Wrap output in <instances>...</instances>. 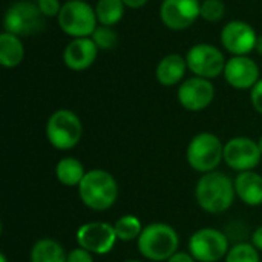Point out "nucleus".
Segmentation results:
<instances>
[{
  "label": "nucleus",
  "mask_w": 262,
  "mask_h": 262,
  "mask_svg": "<svg viewBox=\"0 0 262 262\" xmlns=\"http://www.w3.org/2000/svg\"><path fill=\"white\" fill-rule=\"evenodd\" d=\"M126 262H143V261H137V259H130V261H126Z\"/></svg>",
  "instance_id": "nucleus-36"
},
{
  "label": "nucleus",
  "mask_w": 262,
  "mask_h": 262,
  "mask_svg": "<svg viewBox=\"0 0 262 262\" xmlns=\"http://www.w3.org/2000/svg\"><path fill=\"white\" fill-rule=\"evenodd\" d=\"M235 190L238 198L252 207L262 206V177L253 170L239 172L235 178Z\"/></svg>",
  "instance_id": "nucleus-17"
},
{
  "label": "nucleus",
  "mask_w": 262,
  "mask_h": 262,
  "mask_svg": "<svg viewBox=\"0 0 262 262\" xmlns=\"http://www.w3.org/2000/svg\"><path fill=\"white\" fill-rule=\"evenodd\" d=\"M252 104L259 114H262V80L252 88Z\"/></svg>",
  "instance_id": "nucleus-29"
},
{
  "label": "nucleus",
  "mask_w": 262,
  "mask_h": 262,
  "mask_svg": "<svg viewBox=\"0 0 262 262\" xmlns=\"http://www.w3.org/2000/svg\"><path fill=\"white\" fill-rule=\"evenodd\" d=\"M75 236L78 247L91 252L92 255L109 253L118 239L114 226L103 221H92L80 226Z\"/></svg>",
  "instance_id": "nucleus-9"
},
{
  "label": "nucleus",
  "mask_w": 262,
  "mask_h": 262,
  "mask_svg": "<svg viewBox=\"0 0 262 262\" xmlns=\"http://www.w3.org/2000/svg\"><path fill=\"white\" fill-rule=\"evenodd\" d=\"M186 158L193 170L201 173L213 172L224 160V144L216 135L201 132L190 140Z\"/></svg>",
  "instance_id": "nucleus-4"
},
{
  "label": "nucleus",
  "mask_w": 262,
  "mask_h": 262,
  "mask_svg": "<svg viewBox=\"0 0 262 262\" xmlns=\"http://www.w3.org/2000/svg\"><path fill=\"white\" fill-rule=\"evenodd\" d=\"M235 181H232L226 173L216 170L204 173L195 187V198L198 206L212 215L229 210L235 201Z\"/></svg>",
  "instance_id": "nucleus-1"
},
{
  "label": "nucleus",
  "mask_w": 262,
  "mask_h": 262,
  "mask_svg": "<svg viewBox=\"0 0 262 262\" xmlns=\"http://www.w3.org/2000/svg\"><path fill=\"white\" fill-rule=\"evenodd\" d=\"M123 3L129 8H141L147 3V0H123Z\"/></svg>",
  "instance_id": "nucleus-32"
},
{
  "label": "nucleus",
  "mask_w": 262,
  "mask_h": 262,
  "mask_svg": "<svg viewBox=\"0 0 262 262\" xmlns=\"http://www.w3.org/2000/svg\"><path fill=\"white\" fill-rule=\"evenodd\" d=\"M258 144H259V149H261V154H262V137L259 138V141H258Z\"/></svg>",
  "instance_id": "nucleus-35"
},
{
  "label": "nucleus",
  "mask_w": 262,
  "mask_h": 262,
  "mask_svg": "<svg viewBox=\"0 0 262 262\" xmlns=\"http://www.w3.org/2000/svg\"><path fill=\"white\" fill-rule=\"evenodd\" d=\"M226 6L221 0H204L201 3V17L207 21H218L224 17Z\"/></svg>",
  "instance_id": "nucleus-26"
},
{
  "label": "nucleus",
  "mask_w": 262,
  "mask_h": 262,
  "mask_svg": "<svg viewBox=\"0 0 262 262\" xmlns=\"http://www.w3.org/2000/svg\"><path fill=\"white\" fill-rule=\"evenodd\" d=\"M95 14L101 25L112 26L121 20L124 14V3L123 0H98Z\"/></svg>",
  "instance_id": "nucleus-22"
},
{
  "label": "nucleus",
  "mask_w": 262,
  "mask_h": 262,
  "mask_svg": "<svg viewBox=\"0 0 262 262\" xmlns=\"http://www.w3.org/2000/svg\"><path fill=\"white\" fill-rule=\"evenodd\" d=\"M186 68H187V61L181 55L178 54L166 55L157 66V80L163 86H173L183 80Z\"/></svg>",
  "instance_id": "nucleus-18"
},
{
  "label": "nucleus",
  "mask_w": 262,
  "mask_h": 262,
  "mask_svg": "<svg viewBox=\"0 0 262 262\" xmlns=\"http://www.w3.org/2000/svg\"><path fill=\"white\" fill-rule=\"evenodd\" d=\"M160 15L167 28L186 29L201 15V5L198 0H163Z\"/></svg>",
  "instance_id": "nucleus-12"
},
{
  "label": "nucleus",
  "mask_w": 262,
  "mask_h": 262,
  "mask_svg": "<svg viewBox=\"0 0 262 262\" xmlns=\"http://www.w3.org/2000/svg\"><path fill=\"white\" fill-rule=\"evenodd\" d=\"M23 55H25V49L18 35L5 31L0 35V63L5 68H14L20 64Z\"/></svg>",
  "instance_id": "nucleus-21"
},
{
  "label": "nucleus",
  "mask_w": 262,
  "mask_h": 262,
  "mask_svg": "<svg viewBox=\"0 0 262 262\" xmlns=\"http://www.w3.org/2000/svg\"><path fill=\"white\" fill-rule=\"evenodd\" d=\"M258 252L259 250L253 244L239 243L229 250L226 262H261Z\"/></svg>",
  "instance_id": "nucleus-24"
},
{
  "label": "nucleus",
  "mask_w": 262,
  "mask_h": 262,
  "mask_svg": "<svg viewBox=\"0 0 262 262\" xmlns=\"http://www.w3.org/2000/svg\"><path fill=\"white\" fill-rule=\"evenodd\" d=\"M227 236L216 229H200L189 239V253L198 262H218L229 253Z\"/></svg>",
  "instance_id": "nucleus-7"
},
{
  "label": "nucleus",
  "mask_w": 262,
  "mask_h": 262,
  "mask_svg": "<svg viewBox=\"0 0 262 262\" xmlns=\"http://www.w3.org/2000/svg\"><path fill=\"white\" fill-rule=\"evenodd\" d=\"M83 134V126L77 114L68 109L55 111L46 123V138L58 150L74 149Z\"/></svg>",
  "instance_id": "nucleus-5"
},
{
  "label": "nucleus",
  "mask_w": 262,
  "mask_h": 262,
  "mask_svg": "<svg viewBox=\"0 0 262 262\" xmlns=\"http://www.w3.org/2000/svg\"><path fill=\"white\" fill-rule=\"evenodd\" d=\"M256 40L258 35L255 29L249 23L241 20L227 23L221 32L223 46L235 55H246L253 51L256 46Z\"/></svg>",
  "instance_id": "nucleus-14"
},
{
  "label": "nucleus",
  "mask_w": 262,
  "mask_h": 262,
  "mask_svg": "<svg viewBox=\"0 0 262 262\" xmlns=\"http://www.w3.org/2000/svg\"><path fill=\"white\" fill-rule=\"evenodd\" d=\"M167 262H198L190 253H184V252H177L172 258H169Z\"/></svg>",
  "instance_id": "nucleus-30"
},
{
  "label": "nucleus",
  "mask_w": 262,
  "mask_h": 262,
  "mask_svg": "<svg viewBox=\"0 0 262 262\" xmlns=\"http://www.w3.org/2000/svg\"><path fill=\"white\" fill-rule=\"evenodd\" d=\"M261 149L256 141L247 137H236L224 144V161L236 172L253 170L261 161Z\"/></svg>",
  "instance_id": "nucleus-10"
},
{
  "label": "nucleus",
  "mask_w": 262,
  "mask_h": 262,
  "mask_svg": "<svg viewBox=\"0 0 262 262\" xmlns=\"http://www.w3.org/2000/svg\"><path fill=\"white\" fill-rule=\"evenodd\" d=\"M140 253L149 261L161 262L172 258L180 247L177 230L166 223H152L146 226L137 239Z\"/></svg>",
  "instance_id": "nucleus-3"
},
{
  "label": "nucleus",
  "mask_w": 262,
  "mask_h": 262,
  "mask_svg": "<svg viewBox=\"0 0 262 262\" xmlns=\"http://www.w3.org/2000/svg\"><path fill=\"white\" fill-rule=\"evenodd\" d=\"M97 45L92 38L80 37L74 38L64 49L63 58L68 68L74 71H83L89 68L97 57Z\"/></svg>",
  "instance_id": "nucleus-16"
},
{
  "label": "nucleus",
  "mask_w": 262,
  "mask_h": 262,
  "mask_svg": "<svg viewBox=\"0 0 262 262\" xmlns=\"http://www.w3.org/2000/svg\"><path fill=\"white\" fill-rule=\"evenodd\" d=\"M0 262H8V259H6V255H5V253H2V255H0Z\"/></svg>",
  "instance_id": "nucleus-34"
},
{
  "label": "nucleus",
  "mask_w": 262,
  "mask_h": 262,
  "mask_svg": "<svg viewBox=\"0 0 262 262\" xmlns=\"http://www.w3.org/2000/svg\"><path fill=\"white\" fill-rule=\"evenodd\" d=\"M58 25L60 28L75 37H88L92 35L97 29V14L95 11L81 0H69L66 2L58 12Z\"/></svg>",
  "instance_id": "nucleus-6"
},
{
  "label": "nucleus",
  "mask_w": 262,
  "mask_h": 262,
  "mask_svg": "<svg viewBox=\"0 0 262 262\" xmlns=\"http://www.w3.org/2000/svg\"><path fill=\"white\" fill-rule=\"evenodd\" d=\"M92 40L95 41L98 49H114L117 45V32L111 29V26H100L94 31Z\"/></svg>",
  "instance_id": "nucleus-25"
},
{
  "label": "nucleus",
  "mask_w": 262,
  "mask_h": 262,
  "mask_svg": "<svg viewBox=\"0 0 262 262\" xmlns=\"http://www.w3.org/2000/svg\"><path fill=\"white\" fill-rule=\"evenodd\" d=\"M78 196L81 203L97 212L111 209L118 198V183L112 173L103 169H92L86 172L78 186Z\"/></svg>",
  "instance_id": "nucleus-2"
},
{
  "label": "nucleus",
  "mask_w": 262,
  "mask_h": 262,
  "mask_svg": "<svg viewBox=\"0 0 262 262\" xmlns=\"http://www.w3.org/2000/svg\"><path fill=\"white\" fill-rule=\"evenodd\" d=\"M43 28V12L35 3L17 2L5 14V29L14 35H32Z\"/></svg>",
  "instance_id": "nucleus-8"
},
{
  "label": "nucleus",
  "mask_w": 262,
  "mask_h": 262,
  "mask_svg": "<svg viewBox=\"0 0 262 262\" xmlns=\"http://www.w3.org/2000/svg\"><path fill=\"white\" fill-rule=\"evenodd\" d=\"M68 255L63 246L52 238L38 239L31 250V262H66Z\"/></svg>",
  "instance_id": "nucleus-19"
},
{
  "label": "nucleus",
  "mask_w": 262,
  "mask_h": 262,
  "mask_svg": "<svg viewBox=\"0 0 262 262\" xmlns=\"http://www.w3.org/2000/svg\"><path fill=\"white\" fill-rule=\"evenodd\" d=\"M35 2H37L35 5L40 8V11L43 12V15H49V17L58 15V12L61 9L58 0H35Z\"/></svg>",
  "instance_id": "nucleus-27"
},
{
  "label": "nucleus",
  "mask_w": 262,
  "mask_h": 262,
  "mask_svg": "<svg viewBox=\"0 0 262 262\" xmlns=\"http://www.w3.org/2000/svg\"><path fill=\"white\" fill-rule=\"evenodd\" d=\"M215 97L213 84L203 77H195L186 80L178 89L180 104L192 112L206 109Z\"/></svg>",
  "instance_id": "nucleus-13"
},
{
  "label": "nucleus",
  "mask_w": 262,
  "mask_h": 262,
  "mask_svg": "<svg viewBox=\"0 0 262 262\" xmlns=\"http://www.w3.org/2000/svg\"><path fill=\"white\" fill-rule=\"evenodd\" d=\"M224 77L230 86L236 89H249L259 81V68L253 60L244 55H236L226 63Z\"/></svg>",
  "instance_id": "nucleus-15"
},
{
  "label": "nucleus",
  "mask_w": 262,
  "mask_h": 262,
  "mask_svg": "<svg viewBox=\"0 0 262 262\" xmlns=\"http://www.w3.org/2000/svg\"><path fill=\"white\" fill-rule=\"evenodd\" d=\"M114 229H115V233H117V238L120 241H124V243H130V241H135L140 238L141 232H143V224L141 221L134 216V215H123L121 218L117 220V223L114 224Z\"/></svg>",
  "instance_id": "nucleus-23"
},
{
  "label": "nucleus",
  "mask_w": 262,
  "mask_h": 262,
  "mask_svg": "<svg viewBox=\"0 0 262 262\" xmlns=\"http://www.w3.org/2000/svg\"><path fill=\"white\" fill-rule=\"evenodd\" d=\"M255 49H256V51H258V52H259V54H261V55H262V35H259V37H258Z\"/></svg>",
  "instance_id": "nucleus-33"
},
{
  "label": "nucleus",
  "mask_w": 262,
  "mask_h": 262,
  "mask_svg": "<svg viewBox=\"0 0 262 262\" xmlns=\"http://www.w3.org/2000/svg\"><path fill=\"white\" fill-rule=\"evenodd\" d=\"M66 262H94V258H92L91 252H88L81 247H77L68 253V261Z\"/></svg>",
  "instance_id": "nucleus-28"
},
{
  "label": "nucleus",
  "mask_w": 262,
  "mask_h": 262,
  "mask_svg": "<svg viewBox=\"0 0 262 262\" xmlns=\"http://www.w3.org/2000/svg\"><path fill=\"white\" fill-rule=\"evenodd\" d=\"M252 244L262 252V226H259L252 235Z\"/></svg>",
  "instance_id": "nucleus-31"
},
{
  "label": "nucleus",
  "mask_w": 262,
  "mask_h": 262,
  "mask_svg": "<svg viewBox=\"0 0 262 262\" xmlns=\"http://www.w3.org/2000/svg\"><path fill=\"white\" fill-rule=\"evenodd\" d=\"M84 175H86L84 166L81 164L80 160L72 158V157L61 158L55 166V177H57L58 183H61L63 186H68V187L80 186Z\"/></svg>",
  "instance_id": "nucleus-20"
},
{
  "label": "nucleus",
  "mask_w": 262,
  "mask_h": 262,
  "mask_svg": "<svg viewBox=\"0 0 262 262\" xmlns=\"http://www.w3.org/2000/svg\"><path fill=\"white\" fill-rule=\"evenodd\" d=\"M187 61V68L196 74V77H203V78H213L218 77L221 72H224L226 68V61H224V55L223 52L212 46V45H195L186 57Z\"/></svg>",
  "instance_id": "nucleus-11"
}]
</instances>
